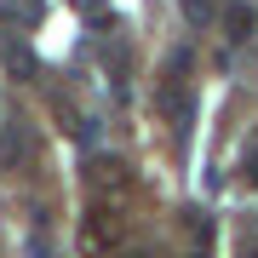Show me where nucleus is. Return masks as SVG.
Returning a JSON list of instances; mask_svg holds the SVG:
<instances>
[{
  "instance_id": "obj_1",
  "label": "nucleus",
  "mask_w": 258,
  "mask_h": 258,
  "mask_svg": "<svg viewBox=\"0 0 258 258\" xmlns=\"http://www.w3.org/2000/svg\"><path fill=\"white\" fill-rule=\"evenodd\" d=\"M252 29H258V12L247 6V0H235V6H224V40H235V46H241V40H247Z\"/></svg>"
},
{
  "instance_id": "obj_2",
  "label": "nucleus",
  "mask_w": 258,
  "mask_h": 258,
  "mask_svg": "<svg viewBox=\"0 0 258 258\" xmlns=\"http://www.w3.org/2000/svg\"><path fill=\"white\" fill-rule=\"evenodd\" d=\"M0 18H6V23H23V29H35V23H40V0H0Z\"/></svg>"
},
{
  "instance_id": "obj_3",
  "label": "nucleus",
  "mask_w": 258,
  "mask_h": 258,
  "mask_svg": "<svg viewBox=\"0 0 258 258\" xmlns=\"http://www.w3.org/2000/svg\"><path fill=\"white\" fill-rule=\"evenodd\" d=\"M178 6H184V18H189L195 29H201V23L212 18V0H178Z\"/></svg>"
},
{
  "instance_id": "obj_4",
  "label": "nucleus",
  "mask_w": 258,
  "mask_h": 258,
  "mask_svg": "<svg viewBox=\"0 0 258 258\" xmlns=\"http://www.w3.org/2000/svg\"><path fill=\"white\" fill-rule=\"evenodd\" d=\"M252 258H258V252H252Z\"/></svg>"
}]
</instances>
